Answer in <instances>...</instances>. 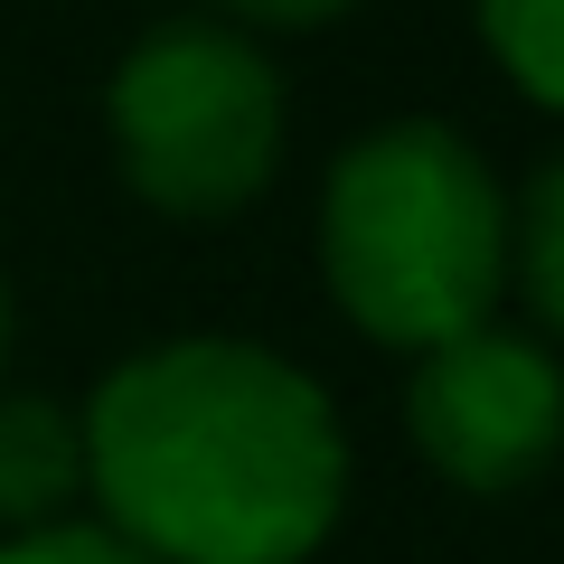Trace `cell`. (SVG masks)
<instances>
[{
    "label": "cell",
    "mask_w": 564,
    "mask_h": 564,
    "mask_svg": "<svg viewBox=\"0 0 564 564\" xmlns=\"http://www.w3.org/2000/svg\"><path fill=\"white\" fill-rule=\"evenodd\" d=\"M480 39L518 95L564 113V0H480Z\"/></svg>",
    "instance_id": "52a82bcc"
},
{
    "label": "cell",
    "mask_w": 564,
    "mask_h": 564,
    "mask_svg": "<svg viewBox=\"0 0 564 564\" xmlns=\"http://www.w3.org/2000/svg\"><path fill=\"white\" fill-rule=\"evenodd\" d=\"M329 302L377 348L462 339L508 292V188L452 122H377L321 188Z\"/></svg>",
    "instance_id": "7a4b0ae2"
},
{
    "label": "cell",
    "mask_w": 564,
    "mask_h": 564,
    "mask_svg": "<svg viewBox=\"0 0 564 564\" xmlns=\"http://www.w3.org/2000/svg\"><path fill=\"white\" fill-rule=\"evenodd\" d=\"M226 20H245V29H321V20H339V10H358V0H217Z\"/></svg>",
    "instance_id": "9c48e42d"
},
{
    "label": "cell",
    "mask_w": 564,
    "mask_h": 564,
    "mask_svg": "<svg viewBox=\"0 0 564 564\" xmlns=\"http://www.w3.org/2000/svg\"><path fill=\"white\" fill-rule=\"evenodd\" d=\"M104 113L132 198L188 226L245 217L282 170V76L226 20H170L132 39Z\"/></svg>",
    "instance_id": "3957f363"
},
{
    "label": "cell",
    "mask_w": 564,
    "mask_h": 564,
    "mask_svg": "<svg viewBox=\"0 0 564 564\" xmlns=\"http://www.w3.org/2000/svg\"><path fill=\"white\" fill-rule=\"evenodd\" d=\"M76 423L85 499L151 564H302L339 527V414L263 339L132 348Z\"/></svg>",
    "instance_id": "6da1fadb"
},
{
    "label": "cell",
    "mask_w": 564,
    "mask_h": 564,
    "mask_svg": "<svg viewBox=\"0 0 564 564\" xmlns=\"http://www.w3.org/2000/svg\"><path fill=\"white\" fill-rule=\"evenodd\" d=\"M508 282L564 339V151L527 180V198H508Z\"/></svg>",
    "instance_id": "8992f818"
},
{
    "label": "cell",
    "mask_w": 564,
    "mask_h": 564,
    "mask_svg": "<svg viewBox=\"0 0 564 564\" xmlns=\"http://www.w3.org/2000/svg\"><path fill=\"white\" fill-rule=\"evenodd\" d=\"M0 358H10V273H0Z\"/></svg>",
    "instance_id": "30bf717a"
},
{
    "label": "cell",
    "mask_w": 564,
    "mask_h": 564,
    "mask_svg": "<svg viewBox=\"0 0 564 564\" xmlns=\"http://www.w3.org/2000/svg\"><path fill=\"white\" fill-rule=\"evenodd\" d=\"M0 564H151V555L132 536H113L104 518H47V527L0 536Z\"/></svg>",
    "instance_id": "ba28073f"
},
{
    "label": "cell",
    "mask_w": 564,
    "mask_h": 564,
    "mask_svg": "<svg viewBox=\"0 0 564 564\" xmlns=\"http://www.w3.org/2000/svg\"><path fill=\"white\" fill-rule=\"evenodd\" d=\"M414 452L470 499H508L564 452V367L518 329H462L423 348L404 386Z\"/></svg>",
    "instance_id": "277c9868"
},
{
    "label": "cell",
    "mask_w": 564,
    "mask_h": 564,
    "mask_svg": "<svg viewBox=\"0 0 564 564\" xmlns=\"http://www.w3.org/2000/svg\"><path fill=\"white\" fill-rule=\"evenodd\" d=\"M85 499V423L47 395H0V536L76 518Z\"/></svg>",
    "instance_id": "5b68a950"
}]
</instances>
